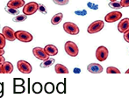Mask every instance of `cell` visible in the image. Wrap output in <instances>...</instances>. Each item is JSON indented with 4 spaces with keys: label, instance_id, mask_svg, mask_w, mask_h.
I'll list each match as a JSON object with an SVG mask.
<instances>
[{
    "label": "cell",
    "instance_id": "6da1fadb",
    "mask_svg": "<svg viewBox=\"0 0 129 98\" xmlns=\"http://www.w3.org/2000/svg\"><path fill=\"white\" fill-rule=\"evenodd\" d=\"M64 49H65V52L67 53V54H69L71 57H77L78 55V53H79L78 46H77V44L72 42V41H67L65 43Z\"/></svg>",
    "mask_w": 129,
    "mask_h": 98
},
{
    "label": "cell",
    "instance_id": "7a4b0ae2",
    "mask_svg": "<svg viewBox=\"0 0 129 98\" xmlns=\"http://www.w3.org/2000/svg\"><path fill=\"white\" fill-rule=\"evenodd\" d=\"M38 10H39V4H37L36 2H30V3L26 4V5H24V7H23V13L26 16L33 15Z\"/></svg>",
    "mask_w": 129,
    "mask_h": 98
},
{
    "label": "cell",
    "instance_id": "3957f363",
    "mask_svg": "<svg viewBox=\"0 0 129 98\" xmlns=\"http://www.w3.org/2000/svg\"><path fill=\"white\" fill-rule=\"evenodd\" d=\"M15 36L17 39L25 43L31 42L34 39L32 34L29 33L28 32H26V31H17V32H15Z\"/></svg>",
    "mask_w": 129,
    "mask_h": 98
},
{
    "label": "cell",
    "instance_id": "277c9868",
    "mask_svg": "<svg viewBox=\"0 0 129 98\" xmlns=\"http://www.w3.org/2000/svg\"><path fill=\"white\" fill-rule=\"evenodd\" d=\"M105 26V22L102 20H97V21H94L93 23H91L90 25L88 26V31L89 33L90 34H93V33H97V32H100L101 30L104 28Z\"/></svg>",
    "mask_w": 129,
    "mask_h": 98
},
{
    "label": "cell",
    "instance_id": "5b68a950",
    "mask_svg": "<svg viewBox=\"0 0 129 98\" xmlns=\"http://www.w3.org/2000/svg\"><path fill=\"white\" fill-rule=\"evenodd\" d=\"M63 29L67 33L70 35H77L79 33V28L75 23L72 22H66L63 24Z\"/></svg>",
    "mask_w": 129,
    "mask_h": 98
},
{
    "label": "cell",
    "instance_id": "8992f818",
    "mask_svg": "<svg viewBox=\"0 0 129 98\" xmlns=\"http://www.w3.org/2000/svg\"><path fill=\"white\" fill-rule=\"evenodd\" d=\"M17 68L19 71L22 74H30L33 68L29 62L26 61H19L17 63Z\"/></svg>",
    "mask_w": 129,
    "mask_h": 98
},
{
    "label": "cell",
    "instance_id": "52a82bcc",
    "mask_svg": "<svg viewBox=\"0 0 129 98\" xmlns=\"http://www.w3.org/2000/svg\"><path fill=\"white\" fill-rule=\"evenodd\" d=\"M33 54L37 59L41 60V61H45L49 58V55L46 53L45 49L41 47H34L33 49Z\"/></svg>",
    "mask_w": 129,
    "mask_h": 98
},
{
    "label": "cell",
    "instance_id": "ba28073f",
    "mask_svg": "<svg viewBox=\"0 0 129 98\" xmlns=\"http://www.w3.org/2000/svg\"><path fill=\"white\" fill-rule=\"evenodd\" d=\"M108 49L105 46H99L96 51V58L99 60V61H105L108 57Z\"/></svg>",
    "mask_w": 129,
    "mask_h": 98
},
{
    "label": "cell",
    "instance_id": "9c48e42d",
    "mask_svg": "<svg viewBox=\"0 0 129 98\" xmlns=\"http://www.w3.org/2000/svg\"><path fill=\"white\" fill-rule=\"evenodd\" d=\"M2 33L4 34V36L5 37L6 40L9 41H14L16 39L15 36V32L12 28L9 26H5L2 30Z\"/></svg>",
    "mask_w": 129,
    "mask_h": 98
},
{
    "label": "cell",
    "instance_id": "30bf717a",
    "mask_svg": "<svg viewBox=\"0 0 129 98\" xmlns=\"http://www.w3.org/2000/svg\"><path fill=\"white\" fill-rule=\"evenodd\" d=\"M122 17V13L119 12H109L105 18V20L106 21L107 23H113L116 22V21L119 20Z\"/></svg>",
    "mask_w": 129,
    "mask_h": 98
},
{
    "label": "cell",
    "instance_id": "8fae6325",
    "mask_svg": "<svg viewBox=\"0 0 129 98\" xmlns=\"http://www.w3.org/2000/svg\"><path fill=\"white\" fill-rule=\"evenodd\" d=\"M87 70L92 74H100L103 71V67L98 63H90L87 67Z\"/></svg>",
    "mask_w": 129,
    "mask_h": 98
},
{
    "label": "cell",
    "instance_id": "7c38bea8",
    "mask_svg": "<svg viewBox=\"0 0 129 98\" xmlns=\"http://www.w3.org/2000/svg\"><path fill=\"white\" fill-rule=\"evenodd\" d=\"M118 30L121 33H124L125 32L129 30V19H122L118 25Z\"/></svg>",
    "mask_w": 129,
    "mask_h": 98
},
{
    "label": "cell",
    "instance_id": "4fadbf2b",
    "mask_svg": "<svg viewBox=\"0 0 129 98\" xmlns=\"http://www.w3.org/2000/svg\"><path fill=\"white\" fill-rule=\"evenodd\" d=\"M25 5L24 0H10L7 3V7L14 9H19L20 7H23Z\"/></svg>",
    "mask_w": 129,
    "mask_h": 98
},
{
    "label": "cell",
    "instance_id": "5bb4252c",
    "mask_svg": "<svg viewBox=\"0 0 129 98\" xmlns=\"http://www.w3.org/2000/svg\"><path fill=\"white\" fill-rule=\"evenodd\" d=\"M44 49L49 56H54L58 54V49L54 45H47Z\"/></svg>",
    "mask_w": 129,
    "mask_h": 98
},
{
    "label": "cell",
    "instance_id": "9a60e30c",
    "mask_svg": "<svg viewBox=\"0 0 129 98\" xmlns=\"http://www.w3.org/2000/svg\"><path fill=\"white\" fill-rule=\"evenodd\" d=\"M13 71V65L9 61H5L3 64V72L4 74H11Z\"/></svg>",
    "mask_w": 129,
    "mask_h": 98
},
{
    "label": "cell",
    "instance_id": "2e32d148",
    "mask_svg": "<svg viewBox=\"0 0 129 98\" xmlns=\"http://www.w3.org/2000/svg\"><path fill=\"white\" fill-rule=\"evenodd\" d=\"M54 70L56 74H69L68 68L61 64H56L54 67Z\"/></svg>",
    "mask_w": 129,
    "mask_h": 98
},
{
    "label": "cell",
    "instance_id": "e0dca14e",
    "mask_svg": "<svg viewBox=\"0 0 129 98\" xmlns=\"http://www.w3.org/2000/svg\"><path fill=\"white\" fill-rule=\"evenodd\" d=\"M62 18H63V14L61 13V12H59V13L55 14V15H54V17L51 19L52 25H56L60 24V23H61V21L62 20Z\"/></svg>",
    "mask_w": 129,
    "mask_h": 98
},
{
    "label": "cell",
    "instance_id": "ac0fdd59",
    "mask_svg": "<svg viewBox=\"0 0 129 98\" xmlns=\"http://www.w3.org/2000/svg\"><path fill=\"white\" fill-rule=\"evenodd\" d=\"M54 59H53V58H48V60H45V61H43V62L41 63L40 66H41V68H49V67H51L53 64L54 63Z\"/></svg>",
    "mask_w": 129,
    "mask_h": 98
},
{
    "label": "cell",
    "instance_id": "d6986e66",
    "mask_svg": "<svg viewBox=\"0 0 129 98\" xmlns=\"http://www.w3.org/2000/svg\"><path fill=\"white\" fill-rule=\"evenodd\" d=\"M45 92L47 94H52L54 91V85L52 82H47L45 84Z\"/></svg>",
    "mask_w": 129,
    "mask_h": 98
},
{
    "label": "cell",
    "instance_id": "ffe728a7",
    "mask_svg": "<svg viewBox=\"0 0 129 98\" xmlns=\"http://www.w3.org/2000/svg\"><path fill=\"white\" fill-rule=\"evenodd\" d=\"M42 91V85L40 82H35L33 85V92L35 94H40Z\"/></svg>",
    "mask_w": 129,
    "mask_h": 98
},
{
    "label": "cell",
    "instance_id": "44dd1931",
    "mask_svg": "<svg viewBox=\"0 0 129 98\" xmlns=\"http://www.w3.org/2000/svg\"><path fill=\"white\" fill-rule=\"evenodd\" d=\"M26 88L23 85H15L14 84L13 87V93L14 94H21V93H24Z\"/></svg>",
    "mask_w": 129,
    "mask_h": 98
},
{
    "label": "cell",
    "instance_id": "7402d4cb",
    "mask_svg": "<svg viewBox=\"0 0 129 98\" xmlns=\"http://www.w3.org/2000/svg\"><path fill=\"white\" fill-rule=\"evenodd\" d=\"M56 90L59 94H64L66 90V86L64 82H59L56 86Z\"/></svg>",
    "mask_w": 129,
    "mask_h": 98
},
{
    "label": "cell",
    "instance_id": "603a6c76",
    "mask_svg": "<svg viewBox=\"0 0 129 98\" xmlns=\"http://www.w3.org/2000/svg\"><path fill=\"white\" fill-rule=\"evenodd\" d=\"M109 7H111V8H112V9H115V10H119V9H120V8H123L121 4L118 1L110 2V3H109Z\"/></svg>",
    "mask_w": 129,
    "mask_h": 98
},
{
    "label": "cell",
    "instance_id": "cb8c5ba5",
    "mask_svg": "<svg viewBox=\"0 0 129 98\" xmlns=\"http://www.w3.org/2000/svg\"><path fill=\"white\" fill-rule=\"evenodd\" d=\"M5 10L7 13L11 14V15H19V9H14V8H11V7H6Z\"/></svg>",
    "mask_w": 129,
    "mask_h": 98
},
{
    "label": "cell",
    "instance_id": "d4e9b609",
    "mask_svg": "<svg viewBox=\"0 0 129 98\" xmlns=\"http://www.w3.org/2000/svg\"><path fill=\"white\" fill-rule=\"evenodd\" d=\"M27 16L25 14H21V15H17L16 17L13 18V21L14 22H23L26 19Z\"/></svg>",
    "mask_w": 129,
    "mask_h": 98
},
{
    "label": "cell",
    "instance_id": "484cf974",
    "mask_svg": "<svg viewBox=\"0 0 129 98\" xmlns=\"http://www.w3.org/2000/svg\"><path fill=\"white\" fill-rule=\"evenodd\" d=\"M106 73L107 74H120V71L119 68H115V67H108L106 68Z\"/></svg>",
    "mask_w": 129,
    "mask_h": 98
},
{
    "label": "cell",
    "instance_id": "4316f807",
    "mask_svg": "<svg viewBox=\"0 0 129 98\" xmlns=\"http://www.w3.org/2000/svg\"><path fill=\"white\" fill-rule=\"evenodd\" d=\"M5 45H6V39H5L3 33H0V48L4 49Z\"/></svg>",
    "mask_w": 129,
    "mask_h": 98
},
{
    "label": "cell",
    "instance_id": "83f0119b",
    "mask_svg": "<svg viewBox=\"0 0 129 98\" xmlns=\"http://www.w3.org/2000/svg\"><path fill=\"white\" fill-rule=\"evenodd\" d=\"M53 2L58 5H66L69 4L70 0H53Z\"/></svg>",
    "mask_w": 129,
    "mask_h": 98
},
{
    "label": "cell",
    "instance_id": "f1b7e54d",
    "mask_svg": "<svg viewBox=\"0 0 129 98\" xmlns=\"http://www.w3.org/2000/svg\"><path fill=\"white\" fill-rule=\"evenodd\" d=\"M25 83V81L22 78H14L13 79V84L15 85H23Z\"/></svg>",
    "mask_w": 129,
    "mask_h": 98
},
{
    "label": "cell",
    "instance_id": "f546056e",
    "mask_svg": "<svg viewBox=\"0 0 129 98\" xmlns=\"http://www.w3.org/2000/svg\"><path fill=\"white\" fill-rule=\"evenodd\" d=\"M39 11L41 12V13H43V14H46L47 13V9H46V7H45V5H39Z\"/></svg>",
    "mask_w": 129,
    "mask_h": 98
},
{
    "label": "cell",
    "instance_id": "4dcf8cb0",
    "mask_svg": "<svg viewBox=\"0 0 129 98\" xmlns=\"http://www.w3.org/2000/svg\"><path fill=\"white\" fill-rule=\"evenodd\" d=\"M120 4L122 7H129V0H121Z\"/></svg>",
    "mask_w": 129,
    "mask_h": 98
},
{
    "label": "cell",
    "instance_id": "1f68e13d",
    "mask_svg": "<svg viewBox=\"0 0 129 98\" xmlns=\"http://www.w3.org/2000/svg\"><path fill=\"white\" fill-rule=\"evenodd\" d=\"M124 39L126 42L129 43V30H127L126 32H124Z\"/></svg>",
    "mask_w": 129,
    "mask_h": 98
},
{
    "label": "cell",
    "instance_id": "d6a6232c",
    "mask_svg": "<svg viewBox=\"0 0 129 98\" xmlns=\"http://www.w3.org/2000/svg\"><path fill=\"white\" fill-rule=\"evenodd\" d=\"M3 90H4V85L2 82H0V96L3 95Z\"/></svg>",
    "mask_w": 129,
    "mask_h": 98
},
{
    "label": "cell",
    "instance_id": "836d02e7",
    "mask_svg": "<svg viewBox=\"0 0 129 98\" xmlns=\"http://www.w3.org/2000/svg\"><path fill=\"white\" fill-rule=\"evenodd\" d=\"M5 57H4L3 55H0V64L3 65L4 63H5Z\"/></svg>",
    "mask_w": 129,
    "mask_h": 98
},
{
    "label": "cell",
    "instance_id": "e575fe53",
    "mask_svg": "<svg viewBox=\"0 0 129 98\" xmlns=\"http://www.w3.org/2000/svg\"><path fill=\"white\" fill-rule=\"evenodd\" d=\"M79 13H82V14H80V15H83V16H84V15H86L87 12H86V11H83V12H79V11H77V12H76V14H77V15Z\"/></svg>",
    "mask_w": 129,
    "mask_h": 98
},
{
    "label": "cell",
    "instance_id": "d590c367",
    "mask_svg": "<svg viewBox=\"0 0 129 98\" xmlns=\"http://www.w3.org/2000/svg\"><path fill=\"white\" fill-rule=\"evenodd\" d=\"M80 72H81V70H80V68H74V73H75V74H79L80 73Z\"/></svg>",
    "mask_w": 129,
    "mask_h": 98
},
{
    "label": "cell",
    "instance_id": "8d00e7d4",
    "mask_svg": "<svg viewBox=\"0 0 129 98\" xmlns=\"http://www.w3.org/2000/svg\"><path fill=\"white\" fill-rule=\"evenodd\" d=\"M5 54V50L3 48H0V55H4Z\"/></svg>",
    "mask_w": 129,
    "mask_h": 98
},
{
    "label": "cell",
    "instance_id": "74e56055",
    "mask_svg": "<svg viewBox=\"0 0 129 98\" xmlns=\"http://www.w3.org/2000/svg\"><path fill=\"white\" fill-rule=\"evenodd\" d=\"M0 74H4L3 72V65L0 64Z\"/></svg>",
    "mask_w": 129,
    "mask_h": 98
},
{
    "label": "cell",
    "instance_id": "f35d334b",
    "mask_svg": "<svg viewBox=\"0 0 129 98\" xmlns=\"http://www.w3.org/2000/svg\"><path fill=\"white\" fill-rule=\"evenodd\" d=\"M126 74H129V68H128V69L126 71Z\"/></svg>",
    "mask_w": 129,
    "mask_h": 98
},
{
    "label": "cell",
    "instance_id": "ab89813d",
    "mask_svg": "<svg viewBox=\"0 0 129 98\" xmlns=\"http://www.w3.org/2000/svg\"><path fill=\"white\" fill-rule=\"evenodd\" d=\"M113 1H117V0H111V2H113Z\"/></svg>",
    "mask_w": 129,
    "mask_h": 98
}]
</instances>
